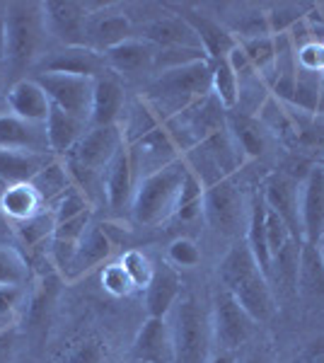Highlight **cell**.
<instances>
[{
	"instance_id": "obj_1",
	"label": "cell",
	"mask_w": 324,
	"mask_h": 363,
	"mask_svg": "<svg viewBox=\"0 0 324 363\" xmlns=\"http://www.w3.org/2000/svg\"><path fill=\"white\" fill-rule=\"evenodd\" d=\"M220 281L255 322H269L276 315L274 291L267 274L259 269L247 242L235 245L220 262Z\"/></svg>"
},
{
	"instance_id": "obj_2",
	"label": "cell",
	"mask_w": 324,
	"mask_h": 363,
	"mask_svg": "<svg viewBox=\"0 0 324 363\" xmlns=\"http://www.w3.org/2000/svg\"><path fill=\"white\" fill-rule=\"evenodd\" d=\"M211 63L213 61H196L157 73L145 99L160 114L162 124L191 107L194 102L211 95Z\"/></svg>"
},
{
	"instance_id": "obj_3",
	"label": "cell",
	"mask_w": 324,
	"mask_h": 363,
	"mask_svg": "<svg viewBox=\"0 0 324 363\" xmlns=\"http://www.w3.org/2000/svg\"><path fill=\"white\" fill-rule=\"evenodd\" d=\"M189 165L184 155L172 160L169 165L135 179V191L131 199V213L140 225H157L174 213V203L179 196Z\"/></svg>"
},
{
	"instance_id": "obj_4",
	"label": "cell",
	"mask_w": 324,
	"mask_h": 363,
	"mask_svg": "<svg viewBox=\"0 0 324 363\" xmlns=\"http://www.w3.org/2000/svg\"><path fill=\"white\" fill-rule=\"evenodd\" d=\"M169 342L172 363H206L213 332L211 320L191 296L179 298L169 310Z\"/></svg>"
},
{
	"instance_id": "obj_5",
	"label": "cell",
	"mask_w": 324,
	"mask_h": 363,
	"mask_svg": "<svg viewBox=\"0 0 324 363\" xmlns=\"http://www.w3.org/2000/svg\"><path fill=\"white\" fill-rule=\"evenodd\" d=\"M44 20L39 3H8L5 5V61L13 66H34Z\"/></svg>"
},
{
	"instance_id": "obj_6",
	"label": "cell",
	"mask_w": 324,
	"mask_h": 363,
	"mask_svg": "<svg viewBox=\"0 0 324 363\" xmlns=\"http://www.w3.org/2000/svg\"><path fill=\"white\" fill-rule=\"evenodd\" d=\"M203 218L213 233L223 238H238L245 223L242 191L233 177L218 179L203 189Z\"/></svg>"
},
{
	"instance_id": "obj_7",
	"label": "cell",
	"mask_w": 324,
	"mask_h": 363,
	"mask_svg": "<svg viewBox=\"0 0 324 363\" xmlns=\"http://www.w3.org/2000/svg\"><path fill=\"white\" fill-rule=\"evenodd\" d=\"M32 78L41 85V90L46 92V97H49V102L54 107L90 124L95 78H80V75L63 73H34Z\"/></svg>"
},
{
	"instance_id": "obj_8",
	"label": "cell",
	"mask_w": 324,
	"mask_h": 363,
	"mask_svg": "<svg viewBox=\"0 0 324 363\" xmlns=\"http://www.w3.org/2000/svg\"><path fill=\"white\" fill-rule=\"evenodd\" d=\"M123 148H126V138H123V128L119 124L90 126L63 160L90 169V172L104 174V169L111 165V160Z\"/></svg>"
},
{
	"instance_id": "obj_9",
	"label": "cell",
	"mask_w": 324,
	"mask_h": 363,
	"mask_svg": "<svg viewBox=\"0 0 324 363\" xmlns=\"http://www.w3.org/2000/svg\"><path fill=\"white\" fill-rule=\"evenodd\" d=\"M44 29L63 46H87V20L90 5L75 0H46L39 3Z\"/></svg>"
},
{
	"instance_id": "obj_10",
	"label": "cell",
	"mask_w": 324,
	"mask_h": 363,
	"mask_svg": "<svg viewBox=\"0 0 324 363\" xmlns=\"http://www.w3.org/2000/svg\"><path fill=\"white\" fill-rule=\"evenodd\" d=\"M34 73H63L80 78H102L107 70L104 54L90 46H61L56 51H46L34 61Z\"/></svg>"
},
{
	"instance_id": "obj_11",
	"label": "cell",
	"mask_w": 324,
	"mask_h": 363,
	"mask_svg": "<svg viewBox=\"0 0 324 363\" xmlns=\"http://www.w3.org/2000/svg\"><path fill=\"white\" fill-rule=\"evenodd\" d=\"M252 325H255V320L245 313L242 306L225 289L218 291L213 318H211V332H213L218 347L233 354L235 349H240L250 339Z\"/></svg>"
},
{
	"instance_id": "obj_12",
	"label": "cell",
	"mask_w": 324,
	"mask_h": 363,
	"mask_svg": "<svg viewBox=\"0 0 324 363\" xmlns=\"http://www.w3.org/2000/svg\"><path fill=\"white\" fill-rule=\"evenodd\" d=\"M262 199L269 211H274L288 225L293 240L303 242V228H300V201H298V182L286 172H274L264 182Z\"/></svg>"
},
{
	"instance_id": "obj_13",
	"label": "cell",
	"mask_w": 324,
	"mask_h": 363,
	"mask_svg": "<svg viewBox=\"0 0 324 363\" xmlns=\"http://www.w3.org/2000/svg\"><path fill=\"white\" fill-rule=\"evenodd\" d=\"M155 49H203L196 32L179 13L160 15L155 20L140 25V37Z\"/></svg>"
},
{
	"instance_id": "obj_14",
	"label": "cell",
	"mask_w": 324,
	"mask_h": 363,
	"mask_svg": "<svg viewBox=\"0 0 324 363\" xmlns=\"http://www.w3.org/2000/svg\"><path fill=\"white\" fill-rule=\"evenodd\" d=\"M300 228L303 242L320 245L324 235V169L317 165L305 177L303 199H300Z\"/></svg>"
},
{
	"instance_id": "obj_15",
	"label": "cell",
	"mask_w": 324,
	"mask_h": 363,
	"mask_svg": "<svg viewBox=\"0 0 324 363\" xmlns=\"http://www.w3.org/2000/svg\"><path fill=\"white\" fill-rule=\"evenodd\" d=\"M0 148L51 155L49 140H46V126L29 124L13 112H0Z\"/></svg>"
},
{
	"instance_id": "obj_16",
	"label": "cell",
	"mask_w": 324,
	"mask_h": 363,
	"mask_svg": "<svg viewBox=\"0 0 324 363\" xmlns=\"http://www.w3.org/2000/svg\"><path fill=\"white\" fill-rule=\"evenodd\" d=\"M128 153H131L133 167L138 165V162H143L145 174L157 172L160 167L169 165L177 157H181V155H177V143H174V138L169 136L167 128H164V124L157 126L155 131H150L148 136L135 140L133 145H128Z\"/></svg>"
},
{
	"instance_id": "obj_17",
	"label": "cell",
	"mask_w": 324,
	"mask_h": 363,
	"mask_svg": "<svg viewBox=\"0 0 324 363\" xmlns=\"http://www.w3.org/2000/svg\"><path fill=\"white\" fill-rule=\"evenodd\" d=\"M8 107L10 112L29 124L44 126L51 112V102L41 85L34 78H22L8 90Z\"/></svg>"
},
{
	"instance_id": "obj_18",
	"label": "cell",
	"mask_w": 324,
	"mask_h": 363,
	"mask_svg": "<svg viewBox=\"0 0 324 363\" xmlns=\"http://www.w3.org/2000/svg\"><path fill=\"white\" fill-rule=\"evenodd\" d=\"M102 189L109 208L121 211L123 206H131V199L135 191V169L131 162L128 145L111 160V165L102 174Z\"/></svg>"
},
{
	"instance_id": "obj_19",
	"label": "cell",
	"mask_w": 324,
	"mask_h": 363,
	"mask_svg": "<svg viewBox=\"0 0 324 363\" xmlns=\"http://www.w3.org/2000/svg\"><path fill=\"white\" fill-rule=\"evenodd\" d=\"M111 250H114V242H111L109 235L104 233V228L90 225L85 235L80 238L78 247H75V255H73V262H70L66 281H75V279H80L82 274L92 272V269L99 264H104V262L109 259Z\"/></svg>"
},
{
	"instance_id": "obj_20",
	"label": "cell",
	"mask_w": 324,
	"mask_h": 363,
	"mask_svg": "<svg viewBox=\"0 0 324 363\" xmlns=\"http://www.w3.org/2000/svg\"><path fill=\"white\" fill-rule=\"evenodd\" d=\"M133 37V25L123 13H90L87 20V46L99 51H109L111 46Z\"/></svg>"
},
{
	"instance_id": "obj_21",
	"label": "cell",
	"mask_w": 324,
	"mask_h": 363,
	"mask_svg": "<svg viewBox=\"0 0 324 363\" xmlns=\"http://www.w3.org/2000/svg\"><path fill=\"white\" fill-rule=\"evenodd\" d=\"M46 140H49V150L51 155L63 160L70 150L75 148V143L85 136V131L90 128L87 121L78 119V116L63 112L51 104V112H49V119H46Z\"/></svg>"
},
{
	"instance_id": "obj_22",
	"label": "cell",
	"mask_w": 324,
	"mask_h": 363,
	"mask_svg": "<svg viewBox=\"0 0 324 363\" xmlns=\"http://www.w3.org/2000/svg\"><path fill=\"white\" fill-rule=\"evenodd\" d=\"M179 274L169 262L155 267L148 289H145V306H148V318H167L174 303L179 301Z\"/></svg>"
},
{
	"instance_id": "obj_23",
	"label": "cell",
	"mask_w": 324,
	"mask_h": 363,
	"mask_svg": "<svg viewBox=\"0 0 324 363\" xmlns=\"http://www.w3.org/2000/svg\"><path fill=\"white\" fill-rule=\"evenodd\" d=\"M133 356L143 363H172V342H169L167 318H148L138 330L133 344Z\"/></svg>"
},
{
	"instance_id": "obj_24",
	"label": "cell",
	"mask_w": 324,
	"mask_h": 363,
	"mask_svg": "<svg viewBox=\"0 0 324 363\" xmlns=\"http://www.w3.org/2000/svg\"><path fill=\"white\" fill-rule=\"evenodd\" d=\"M179 15L184 17V20L191 25L194 32H196L199 42H201L206 56H208L211 61H220V58H225L230 51L240 44L238 39L230 34V29L223 27L220 22L211 20V17L191 13V10H179Z\"/></svg>"
},
{
	"instance_id": "obj_25",
	"label": "cell",
	"mask_w": 324,
	"mask_h": 363,
	"mask_svg": "<svg viewBox=\"0 0 324 363\" xmlns=\"http://www.w3.org/2000/svg\"><path fill=\"white\" fill-rule=\"evenodd\" d=\"M152 58H155V46H150L148 42L138 37H131L126 42L111 46L109 51H104V61L107 68L116 70V73H140V70H150L152 68Z\"/></svg>"
},
{
	"instance_id": "obj_26",
	"label": "cell",
	"mask_w": 324,
	"mask_h": 363,
	"mask_svg": "<svg viewBox=\"0 0 324 363\" xmlns=\"http://www.w3.org/2000/svg\"><path fill=\"white\" fill-rule=\"evenodd\" d=\"M123 87L119 80L111 75H102L95 80V95H92V112H90V126H109L116 124L121 109H123Z\"/></svg>"
},
{
	"instance_id": "obj_27",
	"label": "cell",
	"mask_w": 324,
	"mask_h": 363,
	"mask_svg": "<svg viewBox=\"0 0 324 363\" xmlns=\"http://www.w3.org/2000/svg\"><path fill=\"white\" fill-rule=\"evenodd\" d=\"M46 206L39 199L37 189H34L29 182H20V184H8L3 191H0V213H3L5 220H15V223H22V220L32 218V216L41 213Z\"/></svg>"
},
{
	"instance_id": "obj_28",
	"label": "cell",
	"mask_w": 324,
	"mask_h": 363,
	"mask_svg": "<svg viewBox=\"0 0 324 363\" xmlns=\"http://www.w3.org/2000/svg\"><path fill=\"white\" fill-rule=\"evenodd\" d=\"M56 160L54 155H41V153H27V150H3L0 148V182L5 184H20L29 182L34 174Z\"/></svg>"
},
{
	"instance_id": "obj_29",
	"label": "cell",
	"mask_w": 324,
	"mask_h": 363,
	"mask_svg": "<svg viewBox=\"0 0 324 363\" xmlns=\"http://www.w3.org/2000/svg\"><path fill=\"white\" fill-rule=\"evenodd\" d=\"M225 128L245 157H259L264 153V128L252 114L233 109L225 114Z\"/></svg>"
},
{
	"instance_id": "obj_30",
	"label": "cell",
	"mask_w": 324,
	"mask_h": 363,
	"mask_svg": "<svg viewBox=\"0 0 324 363\" xmlns=\"http://www.w3.org/2000/svg\"><path fill=\"white\" fill-rule=\"evenodd\" d=\"M298 294L324 296V257L320 245L300 242L298 252Z\"/></svg>"
},
{
	"instance_id": "obj_31",
	"label": "cell",
	"mask_w": 324,
	"mask_h": 363,
	"mask_svg": "<svg viewBox=\"0 0 324 363\" xmlns=\"http://www.w3.org/2000/svg\"><path fill=\"white\" fill-rule=\"evenodd\" d=\"M247 247H250L252 257L259 264L264 274H271V255H269V242H267V203L262 196H255L250 208V218H247Z\"/></svg>"
},
{
	"instance_id": "obj_32",
	"label": "cell",
	"mask_w": 324,
	"mask_h": 363,
	"mask_svg": "<svg viewBox=\"0 0 324 363\" xmlns=\"http://www.w3.org/2000/svg\"><path fill=\"white\" fill-rule=\"evenodd\" d=\"M29 184L37 189V194H39L41 201H44V206L51 208L58 199H61L70 186H73V179H70L66 162L56 157V160H51L39 174H34V177L29 179Z\"/></svg>"
},
{
	"instance_id": "obj_33",
	"label": "cell",
	"mask_w": 324,
	"mask_h": 363,
	"mask_svg": "<svg viewBox=\"0 0 324 363\" xmlns=\"http://www.w3.org/2000/svg\"><path fill=\"white\" fill-rule=\"evenodd\" d=\"M54 230H56V216L51 208H44L41 213L32 216V218L22 220V223H15V235L25 245L27 250H37L41 245L51 238H54Z\"/></svg>"
},
{
	"instance_id": "obj_34",
	"label": "cell",
	"mask_w": 324,
	"mask_h": 363,
	"mask_svg": "<svg viewBox=\"0 0 324 363\" xmlns=\"http://www.w3.org/2000/svg\"><path fill=\"white\" fill-rule=\"evenodd\" d=\"M211 92L223 104L225 112H233L240 99V80L233 73V68L228 66L225 58L211 63Z\"/></svg>"
},
{
	"instance_id": "obj_35",
	"label": "cell",
	"mask_w": 324,
	"mask_h": 363,
	"mask_svg": "<svg viewBox=\"0 0 324 363\" xmlns=\"http://www.w3.org/2000/svg\"><path fill=\"white\" fill-rule=\"evenodd\" d=\"M157 126H162L160 114L152 109V104L145 97L138 99L126 116V124H123V138H126V145H133L135 140L148 136V133L155 131Z\"/></svg>"
},
{
	"instance_id": "obj_36",
	"label": "cell",
	"mask_w": 324,
	"mask_h": 363,
	"mask_svg": "<svg viewBox=\"0 0 324 363\" xmlns=\"http://www.w3.org/2000/svg\"><path fill=\"white\" fill-rule=\"evenodd\" d=\"M203 189L206 186L201 184V179L196 174L186 172L184 182H181V189H179V196H177V203H174V218L179 220H194L203 213Z\"/></svg>"
},
{
	"instance_id": "obj_37",
	"label": "cell",
	"mask_w": 324,
	"mask_h": 363,
	"mask_svg": "<svg viewBox=\"0 0 324 363\" xmlns=\"http://www.w3.org/2000/svg\"><path fill=\"white\" fill-rule=\"evenodd\" d=\"M29 277H32V272H29V262L25 259V255L17 247L0 245V286L25 289Z\"/></svg>"
},
{
	"instance_id": "obj_38",
	"label": "cell",
	"mask_w": 324,
	"mask_h": 363,
	"mask_svg": "<svg viewBox=\"0 0 324 363\" xmlns=\"http://www.w3.org/2000/svg\"><path fill=\"white\" fill-rule=\"evenodd\" d=\"M245 56L250 58L252 68L259 73H269L276 66V39L274 37H259V39H247L240 42Z\"/></svg>"
},
{
	"instance_id": "obj_39",
	"label": "cell",
	"mask_w": 324,
	"mask_h": 363,
	"mask_svg": "<svg viewBox=\"0 0 324 363\" xmlns=\"http://www.w3.org/2000/svg\"><path fill=\"white\" fill-rule=\"evenodd\" d=\"M121 267L126 269V274L131 277L135 291H145L155 274V264L138 250H128L126 255L121 257Z\"/></svg>"
},
{
	"instance_id": "obj_40",
	"label": "cell",
	"mask_w": 324,
	"mask_h": 363,
	"mask_svg": "<svg viewBox=\"0 0 324 363\" xmlns=\"http://www.w3.org/2000/svg\"><path fill=\"white\" fill-rule=\"evenodd\" d=\"M51 211H54V216H56V223H63V220L75 218V216L85 213V211H92V203L78 186H70L66 194L51 206Z\"/></svg>"
},
{
	"instance_id": "obj_41",
	"label": "cell",
	"mask_w": 324,
	"mask_h": 363,
	"mask_svg": "<svg viewBox=\"0 0 324 363\" xmlns=\"http://www.w3.org/2000/svg\"><path fill=\"white\" fill-rule=\"evenodd\" d=\"M320 92L322 85L317 83L315 78H305V75H296V90H293V97L288 104L298 107L300 112L308 114H317V104H320Z\"/></svg>"
},
{
	"instance_id": "obj_42",
	"label": "cell",
	"mask_w": 324,
	"mask_h": 363,
	"mask_svg": "<svg viewBox=\"0 0 324 363\" xmlns=\"http://www.w3.org/2000/svg\"><path fill=\"white\" fill-rule=\"evenodd\" d=\"M167 262L174 269H191L201 262V250L191 238H177L167 247Z\"/></svg>"
},
{
	"instance_id": "obj_43",
	"label": "cell",
	"mask_w": 324,
	"mask_h": 363,
	"mask_svg": "<svg viewBox=\"0 0 324 363\" xmlns=\"http://www.w3.org/2000/svg\"><path fill=\"white\" fill-rule=\"evenodd\" d=\"M102 286H104V291L114 298H128L135 291L133 281L126 274V269L121 267V262L102 267Z\"/></svg>"
},
{
	"instance_id": "obj_44",
	"label": "cell",
	"mask_w": 324,
	"mask_h": 363,
	"mask_svg": "<svg viewBox=\"0 0 324 363\" xmlns=\"http://www.w3.org/2000/svg\"><path fill=\"white\" fill-rule=\"evenodd\" d=\"M92 225V211H85V213L75 216L70 220H63V223H56L54 238L58 242H70V245H78L80 238L87 233V228Z\"/></svg>"
},
{
	"instance_id": "obj_45",
	"label": "cell",
	"mask_w": 324,
	"mask_h": 363,
	"mask_svg": "<svg viewBox=\"0 0 324 363\" xmlns=\"http://www.w3.org/2000/svg\"><path fill=\"white\" fill-rule=\"evenodd\" d=\"M291 240H293V235H291V230H288V225L274 213V211L267 208V242H269L271 259H274V257L279 255V252L284 250ZM296 242H298V240H296Z\"/></svg>"
},
{
	"instance_id": "obj_46",
	"label": "cell",
	"mask_w": 324,
	"mask_h": 363,
	"mask_svg": "<svg viewBox=\"0 0 324 363\" xmlns=\"http://www.w3.org/2000/svg\"><path fill=\"white\" fill-rule=\"evenodd\" d=\"M25 289L20 286H0V318H10L20 306Z\"/></svg>"
},
{
	"instance_id": "obj_47",
	"label": "cell",
	"mask_w": 324,
	"mask_h": 363,
	"mask_svg": "<svg viewBox=\"0 0 324 363\" xmlns=\"http://www.w3.org/2000/svg\"><path fill=\"white\" fill-rule=\"evenodd\" d=\"M102 361V347L97 342H85L70 354L68 363H99Z\"/></svg>"
},
{
	"instance_id": "obj_48",
	"label": "cell",
	"mask_w": 324,
	"mask_h": 363,
	"mask_svg": "<svg viewBox=\"0 0 324 363\" xmlns=\"http://www.w3.org/2000/svg\"><path fill=\"white\" fill-rule=\"evenodd\" d=\"M303 363H324V344H315V347H310Z\"/></svg>"
},
{
	"instance_id": "obj_49",
	"label": "cell",
	"mask_w": 324,
	"mask_h": 363,
	"mask_svg": "<svg viewBox=\"0 0 324 363\" xmlns=\"http://www.w3.org/2000/svg\"><path fill=\"white\" fill-rule=\"evenodd\" d=\"M0 61H5V5H0Z\"/></svg>"
},
{
	"instance_id": "obj_50",
	"label": "cell",
	"mask_w": 324,
	"mask_h": 363,
	"mask_svg": "<svg viewBox=\"0 0 324 363\" xmlns=\"http://www.w3.org/2000/svg\"><path fill=\"white\" fill-rule=\"evenodd\" d=\"M206 363H235V359H233L230 351H220V354H216V356H208V361Z\"/></svg>"
},
{
	"instance_id": "obj_51",
	"label": "cell",
	"mask_w": 324,
	"mask_h": 363,
	"mask_svg": "<svg viewBox=\"0 0 324 363\" xmlns=\"http://www.w3.org/2000/svg\"><path fill=\"white\" fill-rule=\"evenodd\" d=\"M242 363H264V359H259V356H250V359H245Z\"/></svg>"
},
{
	"instance_id": "obj_52",
	"label": "cell",
	"mask_w": 324,
	"mask_h": 363,
	"mask_svg": "<svg viewBox=\"0 0 324 363\" xmlns=\"http://www.w3.org/2000/svg\"><path fill=\"white\" fill-rule=\"evenodd\" d=\"M320 250H322V257H324V235H322V240H320Z\"/></svg>"
},
{
	"instance_id": "obj_53",
	"label": "cell",
	"mask_w": 324,
	"mask_h": 363,
	"mask_svg": "<svg viewBox=\"0 0 324 363\" xmlns=\"http://www.w3.org/2000/svg\"><path fill=\"white\" fill-rule=\"evenodd\" d=\"M5 225V218H3V213H0V228H3Z\"/></svg>"
},
{
	"instance_id": "obj_54",
	"label": "cell",
	"mask_w": 324,
	"mask_h": 363,
	"mask_svg": "<svg viewBox=\"0 0 324 363\" xmlns=\"http://www.w3.org/2000/svg\"><path fill=\"white\" fill-rule=\"evenodd\" d=\"M320 167H322V169H324V155H322V157H320Z\"/></svg>"
},
{
	"instance_id": "obj_55",
	"label": "cell",
	"mask_w": 324,
	"mask_h": 363,
	"mask_svg": "<svg viewBox=\"0 0 324 363\" xmlns=\"http://www.w3.org/2000/svg\"><path fill=\"white\" fill-rule=\"evenodd\" d=\"M322 87H324V83H322Z\"/></svg>"
}]
</instances>
